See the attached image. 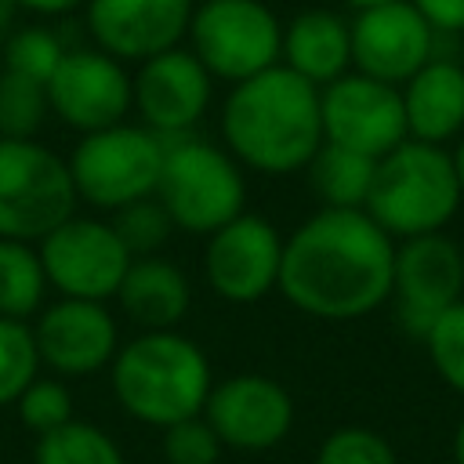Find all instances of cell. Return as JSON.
Returning a JSON list of instances; mask_svg holds the SVG:
<instances>
[{"label": "cell", "instance_id": "6da1fadb", "mask_svg": "<svg viewBox=\"0 0 464 464\" xmlns=\"http://www.w3.org/2000/svg\"><path fill=\"white\" fill-rule=\"evenodd\" d=\"M395 239L366 210L319 207L283 236L279 294L312 319H362L392 297Z\"/></svg>", "mask_w": 464, "mask_h": 464}, {"label": "cell", "instance_id": "7a4b0ae2", "mask_svg": "<svg viewBox=\"0 0 464 464\" xmlns=\"http://www.w3.org/2000/svg\"><path fill=\"white\" fill-rule=\"evenodd\" d=\"M218 134L243 170L265 178L297 174L323 145L319 87L286 65H272L228 87L218 112Z\"/></svg>", "mask_w": 464, "mask_h": 464}, {"label": "cell", "instance_id": "3957f363", "mask_svg": "<svg viewBox=\"0 0 464 464\" xmlns=\"http://www.w3.org/2000/svg\"><path fill=\"white\" fill-rule=\"evenodd\" d=\"M116 406L156 431L203 413L214 388L207 352L181 330H141L109 362Z\"/></svg>", "mask_w": 464, "mask_h": 464}, {"label": "cell", "instance_id": "277c9868", "mask_svg": "<svg viewBox=\"0 0 464 464\" xmlns=\"http://www.w3.org/2000/svg\"><path fill=\"white\" fill-rule=\"evenodd\" d=\"M460 185L446 145L406 138L377 160L366 214L399 243L428 232H442L460 207Z\"/></svg>", "mask_w": 464, "mask_h": 464}, {"label": "cell", "instance_id": "5b68a950", "mask_svg": "<svg viewBox=\"0 0 464 464\" xmlns=\"http://www.w3.org/2000/svg\"><path fill=\"white\" fill-rule=\"evenodd\" d=\"M156 199L185 236H210L246 210V174L221 141L170 138L156 181Z\"/></svg>", "mask_w": 464, "mask_h": 464}, {"label": "cell", "instance_id": "8992f818", "mask_svg": "<svg viewBox=\"0 0 464 464\" xmlns=\"http://www.w3.org/2000/svg\"><path fill=\"white\" fill-rule=\"evenodd\" d=\"M167 141L141 123H116L80 134L65 156L76 199L98 214H116L138 199L156 196Z\"/></svg>", "mask_w": 464, "mask_h": 464}, {"label": "cell", "instance_id": "52a82bcc", "mask_svg": "<svg viewBox=\"0 0 464 464\" xmlns=\"http://www.w3.org/2000/svg\"><path fill=\"white\" fill-rule=\"evenodd\" d=\"M76 207L65 156L40 138H0V239L40 243Z\"/></svg>", "mask_w": 464, "mask_h": 464}, {"label": "cell", "instance_id": "ba28073f", "mask_svg": "<svg viewBox=\"0 0 464 464\" xmlns=\"http://www.w3.org/2000/svg\"><path fill=\"white\" fill-rule=\"evenodd\" d=\"M185 47L214 83H243L279 65L283 22L265 0H207L192 7Z\"/></svg>", "mask_w": 464, "mask_h": 464}, {"label": "cell", "instance_id": "9c48e42d", "mask_svg": "<svg viewBox=\"0 0 464 464\" xmlns=\"http://www.w3.org/2000/svg\"><path fill=\"white\" fill-rule=\"evenodd\" d=\"M40 261L47 272L51 290L58 297H80V301H112L127 268L130 250L116 236L109 218L94 214H72L54 232H47L40 243Z\"/></svg>", "mask_w": 464, "mask_h": 464}, {"label": "cell", "instance_id": "30bf717a", "mask_svg": "<svg viewBox=\"0 0 464 464\" xmlns=\"http://www.w3.org/2000/svg\"><path fill=\"white\" fill-rule=\"evenodd\" d=\"M319 116H323V141L352 149L370 160L388 156L395 145L410 138L402 91L373 76H362L355 69L319 87Z\"/></svg>", "mask_w": 464, "mask_h": 464}, {"label": "cell", "instance_id": "8fae6325", "mask_svg": "<svg viewBox=\"0 0 464 464\" xmlns=\"http://www.w3.org/2000/svg\"><path fill=\"white\" fill-rule=\"evenodd\" d=\"M279 265L283 232L250 210L210 232L203 243V279L210 294L228 304H257L279 290Z\"/></svg>", "mask_w": 464, "mask_h": 464}, {"label": "cell", "instance_id": "7c38bea8", "mask_svg": "<svg viewBox=\"0 0 464 464\" xmlns=\"http://www.w3.org/2000/svg\"><path fill=\"white\" fill-rule=\"evenodd\" d=\"M464 297V254L446 232H428L395 243L392 297L399 326L424 337L431 323Z\"/></svg>", "mask_w": 464, "mask_h": 464}, {"label": "cell", "instance_id": "4fadbf2b", "mask_svg": "<svg viewBox=\"0 0 464 464\" xmlns=\"http://www.w3.org/2000/svg\"><path fill=\"white\" fill-rule=\"evenodd\" d=\"M47 105L51 116H58L76 134L116 127L134 109L130 69L94 44L65 47L58 69L47 80Z\"/></svg>", "mask_w": 464, "mask_h": 464}, {"label": "cell", "instance_id": "5bb4252c", "mask_svg": "<svg viewBox=\"0 0 464 464\" xmlns=\"http://www.w3.org/2000/svg\"><path fill=\"white\" fill-rule=\"evenodd\" d=\"M130 102L138 123L160 134L163 141L196 134L210 102H214V76L199 65V58L181 44L130 72Z\"/></svg>", "mask_w": 464, "mask_h": 464}, {"label": "cell", "instance_id": "9a60e30c", "mask_svg": "<svg viewBox=\"0 0 464 464\" xmlns=\"http://www.w3.org/2000/svg\"><path fill=\"white\" fill-rule=\"evenodd\" d=\"M29 326L40 352V366L62 381L109 370L116 348L123 344L120 323L105 301L58 297L54 304H44Z\"/></svg>", "mask_w": 464, "mask_h": 464}, {"label": "cell", "instance_id": "2e32d148", "mask_svg": "<svg viewBox=\"0 0 464 464\" xmlns=\"http://www.w3.org/2000/svg\"><path fill=\"white\" fill-rule=\"evenodd\" d=\"M207 424L225 450L265 453L276 450L294 428V395L268 373H232L214 381L207 406Z\"/></svg>", "mask_w": 464, "mask_h": 464}, {"label": "cell", "instance_id": "e0dca14e", "mask_svg": "<svg viewBox=\"0 0 464 464\" xmlns=\"http://www.w3.org/2000/svg\"><path fill=\"white\" fill-rule=\"evenodd\" d=\"M348 25L352 69L392 87H402L420 65H428L439 54V33L410 0L362 7Z\"/></svg>", "mask_w": 464, "mask_h": 464}, {"label": "cell", "instance_id": "ac0fdd59", "mask_svg": "<svg viewBox=\"0 0 464 464\" xmlns=\"http://www.w3.org/2000/svg\"><path fill=\"white\" fill-rule=\"evenodd\" d=\"M192 0H87L83 25L98 51L141 65L185 44Z\"/></svg>", "mask_w": 464, "mask_h": 464}, {"label": "cell", "instance_id": "d6986e66", "mask_svg": "<svg viewBox=\"0 0 464 464\" xmlns=\"http://www.w3.org/2000/svg\"><path fill=\"white\" fill-rule=\"evenodd\" d=\"M399 91L413 141L446 145L464 134V65L457 58L435 54Z\"/></svg>", "mask_w": 464, "mask_h": 464}, {"label": "cell", "instance_id": "ffe728a7", "mask_svg": "<svg viewBox=\"0 0 464 464\" xmlns=\"http://www.w3.org/2000/svg\"><path fill=\"white\" fill-rule=\"evenodd\" d=\"M279 65L304 76L315 87L352 72V25L334 7H301L283 22Z\"/></svg>", "mask_w": 464, "mask_h": 464}, {"label": "cell", "instance_id": "44dd1931", "mask_svg": "<svg viewBox=\"0 0 464 464\" xmlns=\"http://www.w3.org/2000/svg\"><path fill=\"white\" fill-rule=\"evenodd\" d=\"M127 323L141 330H178L192 308V283L181 265L163 254L134 257L116 297Z\"/></svg>", "mask_w": 464, "mask_h": 464}, {"label": "cell", "instance_id": "7402d4cb", "mask_svg": "<svg viewBox=\"0 0 464 464\" xmlns=\"http://www.w3.org/2000/svg\"><path fill=\"white\" fill-rule=\"evenodd\" d=\"M373 170H377V160L359 156V152L341 149V145H330V141H323L319 152L312 156V163L304 167L315 199L323 207H337V210H362L366 207Z\"/></svg>", "mask_w": 464, "mask_h": 464}, {"label": "cell", "instance_id": "603a6c76", "mask_svg": "<svg viewBox=\"0 0 464 464\" xmlns=\"http://www.w3.org/2000/svg\"><path fill=\"white\" fill-rule=\"evenodd\" d=\"M51 283L40 261L36 243L22 239H0V315L33 323L44 308Z\"/></svg>", "mask_w": 464, "mask_h": 464}, {"label": "cell", "instance_id": "cb8c5ba5", "mask_svg": "<svg viewBox=\"0 0 464 464\" xmlns=\"http://www.w3.org/2000/svg\"><path fill=\"white\" fill-rule=\"evenodd\" d=\"M33 464H127L120 442L91 420H69L36 439Z\"/></svg>", "mask_w": 464, "mask_h": 464}, {"label": "cell", "instance_id": "d4e9b609", "mask_svg": "<svg viewBox=\"0 0 464 464\" xmlns=\"http://www.w3.org/2000/svg\"><path fill=\"white\" fill-rule=\"evenodd\" d=\"M62 54H65V40L51 25H44V22L14 25L0 40V69L18 72V76H29V80H36L44 87H47L51 72L58 69Z\"/></svg>", "mask_w": 464, "mask_h": 464}, {"label": "cell", "instance_id": "484cf974", "mask_svg": "<svg viewBox=\"0 0 464 464\" xmlns=\"http://www.w3.org/2000/svg\"><path fill=\"white\" fill-rule=\"evenodd\" d=\"M47 116V87L0 69V138H36Z\"/></svg>", "mask_w": 464, "mask_h": 464}, {"label": "cell", "instance_id": "4316f807", "mask_svg": "<svg viewBox=\"0 0 464 464\" xmlns=\"http://www.w3.org/2000/svg\"><path fill=\"white\" fill-rule=\"evenodd\" d=\"M40 352L33 341V326L0 315V410L14 406V399L40 377Z\"/></svg>", "mask_w": 464, "mask_h": 464}, {"label": "cell", "instance_id": "83f0119b", "mask_svg": "<svg viewBox=\"0 0 464 464\" xmlns=\"http://www.w3.org/2000/svg\"><path fill=\"white\" fill-rule=\"evenodd\" d=\"M116 236L123 239V246L130 250V257H149V254H163V246L170 243V236L178 232L174 221L167 218V210L160 207L156 196L138 199L116 214H109Z\"/></svg>", "mask_w": 464, "mask_h": 464}, {"label": "cell", "instance_id": "f1b7e54d", "mask_svg": "<svg viewBox=\"0 0 464 464\" xmlns=\"http://www.w3.org/2000/svg\"><path fill=\"white\" fill-rule=\"evenodd\" d=\"M11 410H14L18 424L40 439V435H47V431H54V428H62V424L72 420V392H69V384H65L62 377H54V373L44 377V373H40V377L14 399Z\"/></svg>", "mask_w": 464, "mask_h": 464}, {"label": "cell", "instance_id": "f546056e", "mask_svg": "<svg viewBox=\"0 0 464 464\" xmlns=\"http://www.w3.org/2000/svg\"><path fill=\"white\" fill-rule=\"evenodd\" d=\"M420 341H424L428 359H431L435 373L442 377V384H450L453 392L464 395V297L453 308H446Z\"/></svg>", "mask_w": 464, "mask_h": 464}, {"label": "cell", "instance_id": "4dcf8cb0", "mask_svg": "<svg viewBox=\"0 0 464 464\" xmlns=\"http://www.w3.org/2000/svg\"><path fill=\"white\" fill-rule=\"evenodd\" d=\"M315 464H399V453L381 431L362 424H344L319 442Z\"/></svg>", "mask_w": 464, "mask_h": 464}, {"label": "cell", "instance_id": "1f68e13d", "mask_svg": "<svg viewBox=\"0 0 464 464\" xmlns=\"http://www.w3.org/2000/svg\"><path fill=\"white\" fill-rule=\"evenodd\" d=\"M225 453L221 439L207 424L203 413L185 417L160 431V457L163 464H218Z\"/></svg>", "mask_w": 464, "mask_h": 464}, {"label": "cell", "instance_id": "d6a6232c", "mask_svg": "<svg viewBox=\"0 0 464 464\" xmlns=\"http://www.w3.org/2000/svg\"><path fill=\"white\" fill-rule=\"evenodd\" d=\"M439 36L464 33V0H410Z\"/></svg>", "mask_w": 464, "mask_h": 464}, {"label": "cell", "instance_id": "836d02e7", "mask_svg": "<svg viewBox=\"0 0 464 464\" xmlns=\"http://www.w3.org/2000/svg\"><path fill=\"white\" fill-rule=\"evenodd\" d=\"M18 11H29L36 18H62V14H72V11H83L87 0H14Z\"/></svg>", "mask_w": 464, "mask_h": 464}, {"label": "cell", "instance_id": "e575fe53", "mask_svg": "<svg viewBox=\"0 0 464 464\" xmlns=\"http://www.w3.org/2000/svg\"><path fill=\"white\" fill-rule=\"evenodd\" d=\"M14 14H18V4L14 0H0V40L14 29Z\"/></svg>", "mask_w": 464, "mask_h": 464}, {"label": "cell", "instance_id": "d590c367", "mask_svg": "<svg viewBox=\"0 0 464 464\" xmlns=\"http://www.w3.org/2000/svg\"><path fill=\"white\" fill-rule=\"evenodd\" d=\"M453 170H457V185H460V196H464V134H460V141L453 145Z\"/></svg>", "mask_w": 464, "mask_h": 464}, {"label": "cell", "instance_id": "8d00e7d4", "mask_svg": "<svg viewBox=\"0 0 464 464\" xmlns=\"http://www.w3.org/2000/svg\"><path fill=\"white\" fill-rule=\"evenodd\" d=\"M453 460L464 464V417H460V424H457V431H453Z\"/></svg>", "mask_w": 464, "mask_h": 464}, {"label": "cell", "instance_id": "74e56055", "mask_svg": "<svg viewBox=\"0 0 464 464\" xmlns=\"http://www.w3.org/2000/svg\"><path fill=\"white\" fill-rule=\"evenodd\" d=\"M344 7H352V11H362V7H377V4H388V0H341Z\"/></svg>", "mask_w": 464, "mask_h": 464}, {"label": "cell", "instance_id": "f35d334b", "mask_svg": "<svg viewBox=\"0 0 464 464\" xmlns=\"http://www.w3.org/2000/svg\"><path fill=\"white\" fill-rule=\"evenodd\" d=\"M192 4H207V0H192Z\"/></svg>", "mask_w": 464, "mask_h": 464}, {"label": "cell", "instance_id": "ab89813d", "mask_svg": "<svg viewBox=\"0 0 464 464\" xmlns=\"http://www.w3.org/2000/svg\"><path fill=\"white\" fill-rule=\"evenodd\" d=\"M460 254H464V239H460Z\"/></svg>", "mask_w": 464, "mask_h": 464}]
</instances>
